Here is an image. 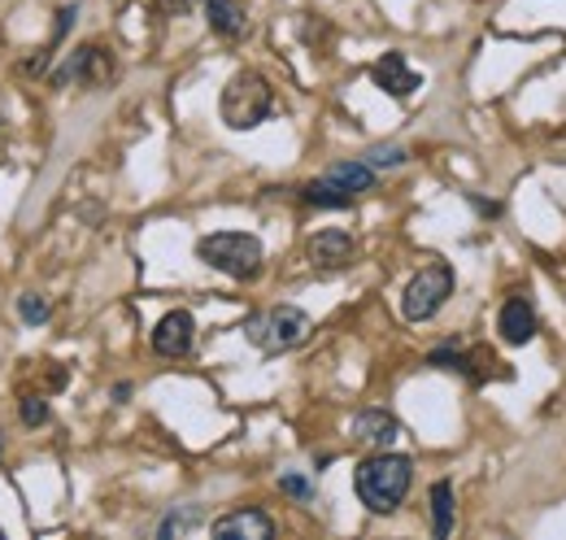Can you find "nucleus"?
<instances>
[{
  "label": "nucleus",
  "instance_id": "1",
  "mask_svg": "<svg viewBox=\"0 0 566 540\" xmlns=\"http://www.w3.org/2000/svg\"><path fill=\"white\" fill-rule=\"evenodd\" d=\"M410 484H415V463L406 454H375V458L357 463L354 471L357 497L370 515H392L406 501Z\"/></svg>",
  "mask_w": 566,
  "mask_h": 540
},
{
  "label": "nucleus",
  "instance_id": "2",
  "mask_svg": "<svg viewBox=\"0 0 566 540\" xmlns=\"http://www.w3.org/2000/svg\"><path fill=\"white\" fill-rule=\"evenodd\" d=\"M218 110H222V123L231 132H253L275 114V92L258 70H240V74L227 79V87L218 96Z\"/></svg>",
  "mask_w": 566,
  "mask_h": 540
},
{
  "label": "nucleus",
  "instance_id": "3",
  "mask_svg": "<svg viewBox=\"0 0 566 540\" xmlns=\"http://www.w3.org/2000/svg\"><path fill=\"white\" fill-rule=\"evenodd\" d=\"M197 258H201L206 267L231 274V279H253V274H262L266 249H262V240L249 236V231H213V236H206V240L197 245Z\"/></svg>",
  "mask_w": 566,
  "mask_h": 540
},
{
  "label": "nucleus",
  "instance_id": "4",
  "mask_svg": "<svg viewBox=\"0 0 566 540\" xmlns=\"http://www.w3.org/2000/svg\"><path fill=\"white\" fill-rule=\"evenodd\" d=\"M314 332V323H310V314L305 310H296V305H275V310H266V314H258V319H249L244 323V336L253 349H262V353H292V349H301L305 340Z\"/></svg>",
  "mask_w": 566,
  "mask_h": 540
},
{
  "label": "nucleus",
  "instance_id": "5",
  "mask_svg": "<svg viewBox=\"0 0 566 540\" xmlns=\"http://www.w3.org/2000/svg\"><path fill=\"white\" fill-rule=\"evenodd\" d=\"M453 297V270L444 267V262H431L423 267L410 283H406V292H401V314L410 319V323H427L431 314H440V305Z\"/></svg>",
  "mask_w": 566,
  "mask_h": 540
},
{
  "label": "nucleus",
  "instance_id": "6",
  "mask_svg": "<svg viewBox=\"0 0 566 540\" xmlns=\"http://www.w3.org/2000/svg\"><path fill=\"white\" fill-rule=\"evenodd\" d=\"M192 344H197V319H192L188 310H170V314L157 319V328H153V349H157L161 357H188Z\"/></svg>",
  "mask_w": 566,
  "mask_h": 540
},
{
  "label": "nucleus",
  "instance_id": "7",
  "mask_svg": "<svg viewBox=\"0 0 566 540\" xmlns=\"http://www.w3.org/2000/svg\"><path fill=\"white\" fill-rule=\"evenodd\" d=\"M370 79H375V87H384L388 96H397V101H406V96H415L419 87H423V74L419 70H410V62L401 58V53H384L375 70H370Z\"/></svg>",
  "mask_w": 566,
  "mask_h": 540
},
{
  "label": "nucleus",
  "instance_id": "8",
  "mask_svg": "<svg viewBox=\"0 0 566 540\" xmlns=\"http://www.w3.org/2000/svg\"><path fill=\"white\" fill-rule=\"evenodd\" d=\"M210 532L218 540H271L275 537V519L266 510H231V515L213 519Z\"/></svg>",
  "mask_w": 566,
  "mask_h": 540
},
{
  "label": "nucleus",
  "instance_id": "9",
  "mask_svg": "<svg viewBox=\"0 0 566 540\" xmlns=\"http://www.w3.org/2000/svg\"><path fill=\"white\" fill-rule=\"evenodd\" d=\"M310 262L323 270L349 267V262H354V236H349V231H336V227L310 236Z\"/></svg>",
  "mask_w": 566,
  "mask_h": 540
},
{
  "label": "nucleus",
  "instance_id": "10",
  "mask_svg": "<svg viewBox=\"0 0 566 540\" xmlns=\"http://www.w3.org/2000/svg\"><path fill=\"white\" fill-rule=\"evenodd\" d=\"M496 332H501V340H510V344H527V340L536 336V310H532V301L527 297H510L501 305V314H496Z\"/></svg>",
  "mask_w": 566,
  "mask_h": 540
},
{
  "label": "nucleus",
  "instance_id": "11",
  "mask_svg": "<svg viewBox=\"0 0 566 540\" xmlns=\"http://www.w3.org/2000/svg\"><path fill=\"white\" fill-rule=\"evenodd\" d=\"M71 79H83V83H105V79H109L105 49H74V58L53 74V83H71Z\"/></svg>",
  "mask_w": 566,
  "mask_h": 540
},
{
  "label": "nucleus",
  "instance_id": "12",
  "mask_svg": "<svg viewBox=\"0 0 566 540\" xmlns=\"http://www.w3.org/2000/svg\"><path fill=\"white\" fill-rule=\"evenodd\" d=\"M354 432H357V440H366V445H392L397 436H401V423L388 414V409H361L354 418Z\"/></svg>",
  "mask_w": 566,
  "mask_h": 540
},
{
  "label": "nucleus",
  "instance_id": "13",
  "mask_svg": "<svg viewBox=\"0 0 566 540\" xmlns=\"http://www.w3.org/2000/svg\"><path fill=\"white\" fill-rule=\"evenodd\" d=\"M332 188H340V193H349V197H361V193H370L375 188V166H366V162H336L327 175H323Z\"/></svg>",
  "mask_w": 566,
  "mask_h": 540
},
{
  "label": "nucleus",
  "instance_id": "14",
  "mask_svg": "<svg viewBox=\"0 0 566 540\" xmlns=\"http://www.w3.org/2000/svg\"><path fill=\"white\" fill-rule=\"evenodd\" d=\"M206 18H210V27L222 40H235L244 31V13H240L235 0H206Z\"/></svg>",
  "mask_w": 566,
  "mask_h": 540
},
{
  "label": "nucleus",
  "instance_id": "15",
  "mask_svg": "<svg viewBox=\"0 0 566 540\" xmlns=\"http://www.w3.org/2000/svg\"><path fill=\"white\" fill-rule=\"evenodd\" d=\"M431 532L440 540L453 532V488L444 479L431 484Z\"/></svg>",
  "mask_w": 566,
  "mask_h": 540
},
{
  "label": "nucleus",
  "instance_id": "16",
  "mask_svg": "<svg viewBox=\"0 0 566 540\" xmlns=\"http://www.w3.org/2000/svg\"><path fill=\"white\" fill-rule=\"evenodd\" d=\"M301 197H305V205H318V209H345V205H354V197H349V193L332 188L327 179L305 184V188H301Z\"/></svg>",
  "mask_w": 566,
  "mask_h": 540
},
{
  "label": "nucleus",
  "instance_id": "17",
  "mask_svg": "<svg viewBox=\"0 0 566 540\" xmlns=\"http://www.w3.org/2000/svg\"><path fill=\"white\" fill-rule=\"evenodd\" d=\"M361 162L375 166V170H388V166H401V162H406V148H397V144H375V148H366Z\"/></svg>",
  "mask_w": 566,
  "mask_h": 540
},
{
  "label": "nucleus",
  "instance_id": "18",
  "mask_svg": "<svg viewBox=\"0 0 566 540\" xmlns=\"http://www.w3.org/2000/svg\"><path fill=\"white\" fill-rule=\"evenodd\" d=\"M197 523H201V510H175L170 519H161L157 537H175V532H188V528H197Z\"/></svg>",
  "mask_w": 566,
  "mask_h": 540
},
{
  "label": "nucleus",
  "instance_id": "19",
  "mask_svg": "<svg viewBox=\"0 0 566 540\" xmlns=\"http://www.w3.org/2000/svg\"><path fill=\"white\" fill-rule=\"evenodd\" d=\"M280 488L287 497H296V501H310L314 497V484L305 475H280Z\"/></svg>",
  "mask_w": 566,
  "mask_h": 540
},
{
  "label": "nucleus",
  "instance_id": "20",
  "mask_svg": "<svg viewBox=\"0 0 566 540\" xmlns=\"http://www.w3.org/2000/svg\"><path fill=\"white\" fill-rule=\"evenodd\" d=\"M18 310H22L27 323H44V319H49V305H44V297H35V292H27Z\"/></svg>",
  "mask_w": 566,
  "mask_h": 540
},
{
  "label": "nucleus",
  "instance_id": "21",
  "mask_svg": "<svg viewBox=\"0 0 566 540\" xmlns=\"http://www.w3.org/2000/svg\"><path fill=\"white\" fill-rule=\"evenodd\" d=\"M44 418H49V402H40V397H27L22 402V423L27 427H40Z\"/></svg>",
  "mask_w": 566,
  "mask_h": 540
},
{
  "label": "nucleus",
  "instance_id": "22",
  "mask_svg": "<svg viewBox=\"0 0 566 540\" xmlns=\"http://www.w3.org/2000/svg\"><path fill=\"white\" fill-rule=\"evenodd\" d=\"M153 4H157V13H166V18H184L197 0H153Z\"/></svg>",
  "mask_w": 566,
  "mask_h": 540
},
{
  "label": "nucleus",
  "instance_id": "23",
  "mask_svg": "<svg viewBox=\"0 0 566 540\" xmlns=\"http://www.w3.org/2000/svg\"><path fill=\"white\" fill-rule=\"evenodd\" d=\"M71 22H74V4H66V9L57 13V31H53V44H57V40H62V35L71 31Z\"/></svg>",
  "mask_w": 566,
  "mask_h": 540
},
{
  "label": "nucleus",
  "instance_id": "24",
  "mask_svg": "<svg viewBox=\"0 0 566 540\" xmlns=\"http://www.w3.org/2000/svg\"><path fill=\"white\" fill-rule=\"evenodd\" d=\"M0 537H4V532H0Z\"/></svg>",
  "mask_w": 566,
  "mask_h": 540
}]
</instances>
